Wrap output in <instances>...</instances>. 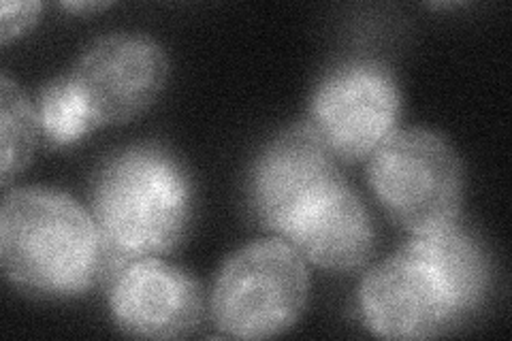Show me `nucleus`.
I'll return each mask as SVG.
<instances>
[{
  "mask_svg": "<svg viewBox=\"0 0 512 341\" xmlns=\"http://www.w3.org/2000/svg\"><path fill=\"white\" fill-rule=\"evenodd\" d=\"M491 286L489 258L478 239L459 229L414 235L365 273L361 314L384 339H427L478 314Z\"/></svg>",
  "mask_w": 512,
  "mask_h": 341,
  "instance_id": "obj_1",
  "label": "nucleus"
},
{
  "mask_svg": "<svg viewBox=\"0 0 512 341\" xmlns=\"http://www.w3.org/2000/svg\"><path fill=\"white\" fill-rule=\"evenodd\" d=\"M92 214L67 192L45 186L9 190L0 205V263L15 286L43 297H77L107 263Z\"/></svg>",
  "mask_w": 512,
  "mask_h": 341,
  "instance_id": "obj_2",
  "label": "nucleus"
},
{
  "mask_svg": "<svg viewBox=\"0 0 512 341\" xmlns=\"http://www.w3.org/2000/svg\"><path fill=\"white\" fill-rule=\"evenodd\" d=\"M192 184L182 162L154 143L111 154L92 180V218L111 258L171 252L186 235Z\"/></svg>",
  "mask_w": 512,
  "mask_h": 341,
  "instance_id": "obj_3",
  "label": "nucleus"
},
{
  "mask_svg": "<svg viewBox=\"0 0 512 341\" xmlns=\"http://www.w3.org/2000/svg\"><path fill=\"white\" fill-rule=\"evenodd\" d=\"M308 297L310 273L301 254L284 239H261L220 267L210 307L222 335L267 339L295 327Z\"/></svg>",
  "mask_w": 512,
  "mask_h": 341,
  "instance_id": "obj_4",
  "label": "nucleus"
},
{
  "mask_svg": "<svg viewBox=\"0 0 512 341\" xmlns=\"http://www.w3.org/2000/svg\"><path fill=\"white\" fill-rule=\"evenodd\" d=\"M367 182L389 216L412 235L457 222L463 201V165L448 139L414 126L393 133L367 158Z\"/></svg>",
  "mask_w": 512,
  "mask_h": 341,
  "instance_id": "obj_5",
  "label": "nucleus"
},
{
  "mask_svg": "<svg viewBox=\"0 0 512 341\" xmlns=\"http://www.w3.org/2000/svg\"><path fill=\"white\" fill-rule=\"evenodd\" d=\"M402 92L393 73L374 60H348L314 90L310 124L335 158H370L397 133Z\"/></svg>",
  "mask_w": 512,
  "mask_h": 341,
  "instance_id": "obj_6",
  "label": "nucleus"
},
{
  "mask_svg": "<svg viewBox=\"0 0 512 341\" xmlns=\"http://www.w3.org/2000/svg\"><path fill=\"white\" fill-rule=\"evenodd\" d=\"M165 47L143 32H111L96 39L67 75L92 122L126 124L150 109L169 79Z\"/></svg>",
  "mask_w": 512,
  "mask_h": 341,
  "instance_id": "obj_7",
  "label": "nucleus"
},
{
  "mask_svg": "<svg viewBox=\"0 0 512 341\" xmlns=\"http://www.w3.org/2000/svg\"><path fill=\"white\" fill-rule=\"evenodd\" d=\"M344 175L333 152L310 122H299L271 139L248 175V201L267 231L284 235L303 209Z\"/></svg>",
  "mask_w": 512,
  "mask_h": 341,
  "instance_id": "obj_8",
  "label": "nucleus"
},
{
  "mask_svg": "<svg viewBox=\"0 0 512 341\" xmlns=\"http://www.w3.org/2000/svg\"><path fill=\"white\" fill-rule=\"evenodd\" d=\"M109 310L118 329L133 337L182 339L203 318V290L184 269L143 256L116 273Z\"/></svg>",
  "mask_w": 512,
  "mask_h": 341,
  "instance_id": "obj_9",
  "label": "nucleus"
},
{
  "mask_svg": "<svg viewBox=\"0 0 512 341\" xmlns=\"http://www.w3.org/2000/svg\"><path fill=\"white\" fill-rule=\"evenodd\" d=\"M280 239L320 269L355 271L374 250V226L359 194L342 180L303 209Z\"/></svg>",
  "mask_w": 512,
  "mask_h": 341,
  "instance_id": "obj_10",
  "label": "nucleus"
},
{
  "mask_svg": "<svg viewBox=\"0 0 512 341\" xmlns=\"http://www.w3.org/2000/svg\"><path fill=\"white\" fill-rule=\"evenodd\" d=\"M37 111L26 92L9 75L0 77V177L7 188L35 154Z\"/></svg>",
  "mask_w": 512,
  "mask_h": 341,
  "instance_id": "obj_11",
  "label": "nucleus"
},
{
  "mask_svg": "<svg viewBox=\"0 0 512 341\" xmlns=\"http://www.w3.org/2000/svg\"><path fill=\"white\" fill-rule=\"evenodd\" d=\"M39 122L45 137L56 145L73 143L96 128L67 75L45 86L41 94Z\"/></svg>",
  "mask_w": 512,
  "mask_h": 341,
  "instance_id": "obj_12",
  "label": "nucleus"
},
{
  "mask_svg": "<svg viewBox=\"0 0 512 341\" xmlns=\"http://www.w3.org/2000/svg\"><path fill=\"white\" fill-rule=\"evenodd\" d=\"M41 9V3H0V43L7 45L11 39L20 37L37 22Z\"/></svg>",
  "mask_w": 512,
  "mask_h": 341,
  "instance_id": "obj_13",
  "label": "nucleus"
},
{
  "mask_svg": "<svg viewBox=\"0 0 512 341\" xmlns=\"http://www.w3.org/2000/svg\"><path fill=\"white\" fill-rule=\"evenodd\" d=\"M62 7L69 11H96V9H105L107 3H64Z\"/></svg>",
  "mask_w": 512,
  "mask_h": 341,
  "instance_id": "obj_14",
  "label": "nucleus"
}]
</instances>
